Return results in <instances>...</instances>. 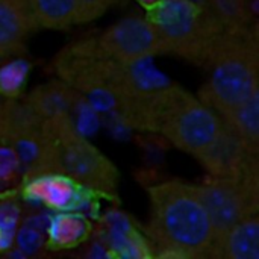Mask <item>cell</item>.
<instances>
[{"mask_svg":"<svg viewBox=\"0 0 259 259\" xmlns=\"http://www.w3.org/2000/svg\"><path fill=\"white\" fill-rule=\"evenodd\" d=\"M219 115L250 153L259 155V94Z\"/></svg>","mask_w":259,"mask_h":259,"instance_id":"cell-14","label":"cell"},{"mask_svg":"<svg viewBox=\"0 0 259 259\" xmlns=\"http://www.w3.org/2000/svg\"><path fill=\"white\" fill-rule=\"evenodd\" d=\"M141 6H144L146 9H149V8H152V6H155L158 2H161V0H137Z\"/></svg>","mask_w":259,"mask_h":259,"instance_id":"cell-22","label":"cell"},{"mask_svg":"<svg viewBox=\"0 0 259 259\" xmlns=\"http://www.w3.org/2000/svg\"><path fill=\"white\" fill-rule=\"evenodd\" d=\"M90 234V223L85 217L62 212L52 219L47 241L52 249H73L85 241Z\"/></svg>","mask_w":259,"mask_h":259,"instance_id":"cell-17","label":"cell"},{"mask_svg":"<svg viewBox=\"0 0 259 259\" xmlns=\"http://www.w3.org/2000/svg\"><path fill=\"white\" fill-rule=\"evenodd\" d=\"M140 64L118 61L102 52L93 41L79 39L61 49L52 67L58 79L77 94L100 97L115 108L141 91L156 85Z\"/></svg>","mask_w":259,"mask_h":259,"instance_id":"cell-4","label":"cell"},{"mask_svg":"<svg viewBox=\"0 0 259 259\" xmlns=\"http://www.w3.org/2000/svg\"><path fill=\"white\" fill-rule=\"evenodd\" d=\"M27 74V64L21 61L0 62V96L5 99H17L21 94Z\"/></svg>","mask_w":259,"mask_h":259,"instance_id":"cell-18","label":"cell"},{"mask_svg":"<svg viewBox=\"0 0 259 259\" xmlns=\"http://www.w3.org/2000/svg\"><path fill=\"white\" fill-rule=\"evenodd\" d=\"M36 29L67 30L77 24L76 0H27Z\"/></svg>","mask_w":259,"mask_h":259,"instance_id":"cell-15","label":"cell"},{"mask_svg":"<svg viewBox=\"0 0 259 259\" xmlns=\"http://www.w3.org/2000/svg\"><path fill=\"white\" fill-rule=\"evenodd\" d=\"M205 68L199 97L217 114L259 94V29L229 30Z\"/></svg>","mask_w":259,"mask_h":259,"instance_id":"cell-6","label":"cell"},{"mask_svg":"<svg viewBox=\"0 0 259 259\" xmlns=\"http://www.w3.org/2000/svg\"><path fill=\"white\" fill-rule=\"evenodd\" d=\"M12 100L14 99H5L0 96V144H11L12 140Z\"/></svg>","mask_w":259,"mask_h":259,"instance_id":"cell-21","label":"cell"},{"mask_svg":"<svg viewBox=\"0 0 259 259\" xmlns=\"http://www.w3.org/2000/svg\"><path fill=\"white\" fill-rule=\"evenodd\" d=\"M215 237L259 212V165L241 179L211 178L194 184Z\"/></svg>","mask_w":259,"mask_h":259,"instance_id":"cell-7","label":"cell"},{"mask_svg":"<svg viewBox=\"0 0 259 259\" xmlns=\"http://www.w3.org/2000/svg\"><path fill=\"white\" fill-rule=\"evenodd\" d=\"M117 109L129 127L158 135L194 159L223 126L222 117L211 106L178 85H153Z\"/></svg>","mask_w":259,"mask_h":259,"instance_id":"cell-2","label":"cell"},{"mask_svg":"<svg viewBox=\"0 0 259 259\" xmlns=\"http://www.w3.org/2000/svg\"><path fill=\"white\" fill-rule=\"evenodd\" d=\"M82 188L61 173H39L26 178L24 194L55 211H70L80 202Z\"/></svg>","mask_w":259,"mask_h":259,"instance_id":"cell-10","label":"cell"},{"mask_svg":"<svg viewBox=\"0 0 259 259\" xmlns=\"http://www.w3.org/2000/svg\"><path fill=\"white\" fill-rule=\"evenodd\" d=\"M33 30L27 0H0V61L18 55Z\"/></svg>","mask_w":259,"mask_h":259,"instance_id":"cell-11","label":"cell"},{"mask_svg":"<svg viewBox=\"0 0 259 259\" xmlns=\"http://www.w3.org/2000/svg\"><path fill=\"white\" fill-rule=\"evenodd\" d=\"M228 30L259 29V0H203Z\"/></svg>","mask_w":259,"mask_h":259,"instance_id":"cell-16","label":"cell"},{"mask_svg":"<svg viewBox=\"0 0 259 259\" xmlns=\"http://www.w3.org/2000/svg\"><path fill=\"white\" fill-rule=\"evenodd\" d=\"M156 29L161 55H171L205 68L229 32L219 18L196 0H161L147 9Z\"/></svg>","mask_w":259,"mask_h":259,"instance_id":"cell-5","label":"cell"},{"mask_svg":"<svg viewBox=\"0 0 259 259\" xmlns=\"http://www.w3.org/2000/svg\"><path fill=\"white\" fill-rule=\"evenodd\" d=\"M196 161L211 178L241 179L250 168L259 165V155L250 153L223 123L215 140Z\"/></svg>","mask_w":259,"mask_h":259,"instance_id":"cell-9","label":"cell"},{"mask_svg":"<svg viewBox=\"0 0 259 259\" xmlns=\"http://www.w3.org/2000/svg\"><path fill=\"white\" fill-rule=\"evenodd\" d=\"M77 93L61 79L33 88L23 100L41 120L67 115L74 106Z\"/></svg>","mask_w":259,"mask_h":259,"instance_id":"cell-13","label":"cell"},{"mask_svg":"<svg viewBox=\"0 0 259 259\" xmlns=\"http://www.w3.org/2000/svg\"><path fill=\"white\" fill-rule=\"evenodd\" d=\"M29 147L24 159L26 178L39 173H61L82 190L108 199H117L120 171L117 165L76 127L70 114L42 120L30 135L12 144Z\"/></svg>","mask_w":259,"mask_h":259,"instance_id":"cell-1","label":"cell"},{"mask_svg":"<svg viewBox=\"0 0 259 259\" xmlns=\"http://www.w3.org/2000/svg\"><path fill=\"white\" fill-rule=\"evenodd\" d=\"M117 0H76L77 24H87L105 15Z\"/></svg>","mask_w":259,"mask_h":259,"instance_id":"cell-20","label":"cell"},{"mask_svg":"<svg viewBox=\"0 0 259 259\" xmlns=\"http://www.w3.org/2000/svg\"><path fill=\"white\" fill-rule=\"evenodd\" d=\"M146 238L150 255L162 258L208 259L215 231L194 184L165 179L147 188Z\"/></svg>","mask_w":259,"mask_h":259,"instance_id":"cell-3","label":"cell"},{"mask_svg":"<svg viewBox=\"0 0 259 259\" xmlns=\"http://www.w3.org/2000/svg\"><path fill=\"white\" fill-rule=\"evenodd\" d=\"M20 156L14 146L0 144V182H12L18 178L21 168Z\"/></svg>","mask_w":259,"mask_h":259,"instance_id":"cell-19","label":"cell"},{"mask_svg":"<svg viewBox=\"0 0 259 259\" xmlns=\"http://www.w3.org/2000/svg\"><path fill=\"white\" fill-rule=\"evenodd\" d=\"M209 258L259 259V214L249 215L219 234L214 240Z\"/></svg>","mask_w":259,"mask_h":259,"instance_id":"cell-12","label":"cell"},{"mask_svg":"<svg viewBox=\"0 0 259 259\" xmlns=\"http://www.w3.org/2000/svg\"><path fill=\"white\" fill-rule=\"evenodd\" d=\"M94 44L109 56L131 64H140L161 55V44L150 18L124 17L93 38Z\"/></svg>","mask_w":259,"mask_h":259,"instance_id":"cell-8","label":"cell"}]
</instances>
